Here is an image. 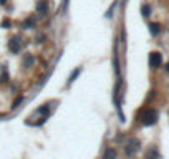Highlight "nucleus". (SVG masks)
<instances>
[{
  "label": "nucleus",
  "instance_id": "1a4fd4ad",
  "mask_svg": "<svg viewBox=\"0 0 169 159\" xmlns=\"http://www.w3.org/2000/svg\"><path fill=\"white\" fill-rule=\"evenodd\" d=\"M23 65L25 66H33L35 65V56H33L32 53H27L25 58H23Z\"/></svg>",
  "mask_w": 169,
  "mask_h": 159
},
{
  "label": "nucleus",
  "instance_id": "20e7f679",
  "mask_svg": "<svg viewBox=\"0 0 169 159\" xmlns=\"http://www.w3.org/2000/svg\"><path fill=\"white\" fill-rule=\"evenodd\" d=\"M8 50H10L12 53H18L22 50V40H20V37H15V38H12L10 42H8Z\"/></svg>",
  "mask_w": 169,
  "mask_h": 159
},
{
  "label": "nucleus",
  "instance_id": "423d86ee",
  "mask_svg": "<svg viewBox=\"0 0 169 159\" xmlns=\"http://www.w3.org/2000/svg\"><path fill=\"white\" fill-rule=\"evenodd\" d=\"M103 159H118V151L114 148H108L103 152Z\"/></svg>",
  "mask_w": 169,
  "mask_h": 159
},
{
  "label": "nucleus",
  "instance_id": "f257e3e1",
  "mask_svg": "<svg viewBox=\"0 0 169 159\" xmlns=\"http://www.w3.org/2000/svg\"><path fill=\"white\" fill-rule=\"evenodd\" d=\"M156 121H158V111L156 109L148 108L141 113V123L144 126H153V124H156Z\"/></svg>",
  "mask_w": 169,
  "mask_h": 159
},
{
  "label": "nucleus",
  "instance_id": "f03ea898",
  "mask_svg": "<svg viewBox=\"0 0 169 159\" xmlns=\"http://www.w3.org/2000/svg\"><path fill=\"white\" fill-rule=\"evenodd\" d=\"M139 148H141V143H139V139L133 138V139H129V141L126 143V146H124V152H126L128 157H131V156H134V154L139 151Z\"/></svg>",
  "mask_w": 169,
  "mask_h": 159
},
{
  "label": "nucleus",
  "instance_id": "ddd939ff",
  "mask_svg": "<svg viewBox=\"0 0 169 159\" xmlns=\"http://www.w3.org/2000/svg\"><path fill=\"white\" fill-rule=\"evenodd\" d=\"M80 71H81V68H76V70L73 71V73H71V76H70V83H73V81H75V78L80 75Z\"/></svg>",
  "mask_w": 169,
  "mask_h": 159
},
{
  "label": "nucleus",
  "instance_id": "4468645a",
  "mask_svg": "<svg viewBox=\"0 0 169 159\" xmlns=\"http://www.w3.org/2000/svg\"><path fill=\"white\" fill-rule=\"evenodd\" d=\"M8 81V75H7V70L3 68V75H2V83H7Z\"/></svg>",
  "mask_w": 169,
  "mask_h": 159
},
{
  "label": "nucleus",
  "instance_id": "f3484780",
  "mask_svg": "<svg viewBox=\"0 0 169 159\" xmlns=\"http://www.w3.org/2000/svg\"><path fill=\"white\" fill-rule=\"evenodd\" d=\"M0 3H2V5H5V3H7V0H0Z\"/></svg>",
  "mask_w": 169,
  "mask_h": 159
},
{
  "label": "nucleus",
  "instance_id": "a211bd4d",
  "mask_svg": "<svg viewBox=\"0 0 169 159\" xmlns=\"http://www.w3.org/2000/svg\"><path fill=\"white\" fill-rule=\"evenodd\" d=\"M166 71H167V73H169V63L166 65Z\"/></svg>",
  "mask_w": 169,
  "mask_h": 159
},
{
  "label": "nucleus",
  "instance_id": "0eeeda50",
  "mask_svg": "<svg viewBox=\"0 0 169 159\" xmlns=\"http://www.w3.org/2000/svg\"><path fill=\"white\" fill-rule=\"evenodd\" d=\"M144 159H159V152H158V149H156V148L148 149V152H146V156H144Z\"/></svg>",
  "mask_w": 169,
  "mask_h": 159
},
{
  "label": "nucleus",
  "instance_id": "2eb2a0df",
  "mask_svg": "<svg viewBox=\"0 0 169 159\" xmlns=\"http://www.w3.org/2000/svg\"><path fill=\"white\" fill-rule=\"evenodd\" d=\"M22 101H23V98H22V96H20V98H17V99H15V103H13V106H18V104L22 103Z\"/></svg>",
  "mask_w": 169,
  "mask_h": 159
},
{
  "label": "nucleus",
  "instance_id": "39448f33",
  "mask_svg": "<svg viewBox=\"0 0 169 159\" xmlns=\"http://www.w3.org/2000/svg\"><path fill=\"white\" fill-rule=\"evenodd\" d=\"M37 13L40 17H45L47 13H48V2L47 0H40L38 2V5H37Z\"/></svg>",
  "mask_w": 169,
  "mask_h": 159
},
{
  "label": "nucleus",
  "instance_id": "9b49d317",
  "mask_svg": "<svg viewBox=\"0 0 169 159\" xmlns=\"http://www.w3.org/2000/svg\"><path fill=\"white\" fill-rule=\"evenodd\" d=\"M38 113L43 114V116H48V113H50V108H48V104L42 106V108H38Z\"/></svg>",
  "mask_w": 169,
  "mask_h": 159
},
{
  "label": "nucleus",
  "instance_id": "f8f14e48",
  "mask_svg": "<svg viewBox=\"0 0 169 159\" xmlns=\"http://www.w3.org/2000/svg\"><path fill=\"white\" fill-rule=\"evenodd\" d=\"M141 12H143L144 17H149V13H151V7H149V5H143Z\"/></svg>",
  "mask_w": 169,
  "mask_h": 159
},
{
  "label": "nucleus",
  "instance_id": "9d476101",
  "mask_svg": "<svg viewBox=\"0 0 169 159\" xmlns=\"http://www.w3.org/2000/svg\"><path fill=\"white\" fill-rule=\"evenodd\" d=\"M149 32H151L153 35H158V33L161 32V25H159V23H151V25H149Z\"/></svg>",
  "mask_w": 169,
  "mask_h": 159
},
{
  "label": "nucleus",
  "instance_id": "7ed1b4c3",
  "mask_svg": "<svg viewBox=\"0 0 169 159\" xmlns=\"http://www.w3.org/2000/svg\"><path fill=\"white\" fill-rule=\"evenodd\" d=\"M162 65V55L159 51H153L149 55V66L151 68H159Z\"/></svg>",
  "mask_w": 169,
  "mask_h": 159
},
{
  "label": "nucleus",
  "instance_id": "6e6552de",
  "mask_svg": "<svg viewBox=\"0 0 169 159\" xmlns=\"http://www.w3.org/2000/svg\"><path fill=\"white\" fill-rule=\"evenodd\" d=\"M23 28H33V27H37V18L35 17H28L25 22L22 23Z\"/></svg>",
  "mask_w": 169,
  "mask_h": 159
},
{
  "label": "nucleus",
  "instance_id": "dca6fc26",
  "mask_svg": "<svg viewBox=\"0 0 169 159\" xmlns=\"http://www.w3.org/2000/svg\"><path fill=\"white\" fill-rule=\"evenodd\" d=\"M3 25L8 27V25H10V20H8V18H5V20H3Z\"/></svg>",
  "mask_w": 169,
  "mask_h": 159
}]
</instances>
